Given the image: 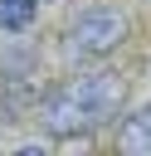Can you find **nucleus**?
<instances>
[{"instance_id": "1", "label": "nucleus", "mask_w": 151, "mask_h": 156, "mask_svg": "<svg viewBox=\"0 0 151 156\" xmlns=\"http://www.w3.org/2000/svg\"><path fill=\"white\" fill-rule=\"evenodd\" d=\"M122 98H127V83L117 73L97 68V73H83L73 83L44 93L39 107H34V117H39V127L49 136H83V132L112 122L122 112Z\"/></svg>"}, {"instance_id": "2", "label": "nucleus", "mask_w": 151, "mask_h": 156, "mask_svg": "<svg viewBox=\"0 0 151 156\" xmlns=\"http://www.w3.org/2000/svg\"><path fill=\"white\" fill-rule=\"evenodd\" d=\"M122 34H127V20L117 10H107V5H93V10H83L68 24L63 44H68L73 58H102V54H112L122 44Z\"/></svg>"}, {"instance_id": "3", "label": "nucleus", "mask_w": 151, "mask_h": 156, "mask_svg": "<svg viewBox=\"0 0 151 156\" xmlns=\"http://www.w3.org/2000/svg\"><path fill=\"white\" fill-rule=\"evenodd\" d=\"M34 88V54L29 49H0V122H19Z\"/></svg>"}, {"instance_id": "4", "label": "nucleus", "mask_w": 151, "mask_h": 156, "mask_svg": "<svg viewBox=\"0 0 151 156\" xmlns=\"http://www.w3.org/2000/svg\"><path fill=\"white\" fill-rule=\"evenodd\" d=\"M117 156H151V107L132 112L117 127Z\"/></svg>"}, {"instance_id": "5", "label": "nucleus", "mask_w": 151, "mask_h": 156, "mask_svg": "<svg viewBox=\"0 0 151 156\" xmlns=\"http://www.w3.org/2000/svg\"><path fill=\"white\" fill-rule=\"evenodd\" d=\"M39 0H0V29H29Z\"/></svg>"}, {"instance_id": "6", "label": "nucleus", "mask_w": 151, "mask_h": 156, "mask_svg": "<svg viewBox=\"0 0 151 156\" xmlns=\"http://www.w3.org/2000/svg\"><path fill=\"white\" fill-rule=\"evenodd\" d=\"M15 156H49V151H44V146H19Z\"/></svg>"}]
</instances>
